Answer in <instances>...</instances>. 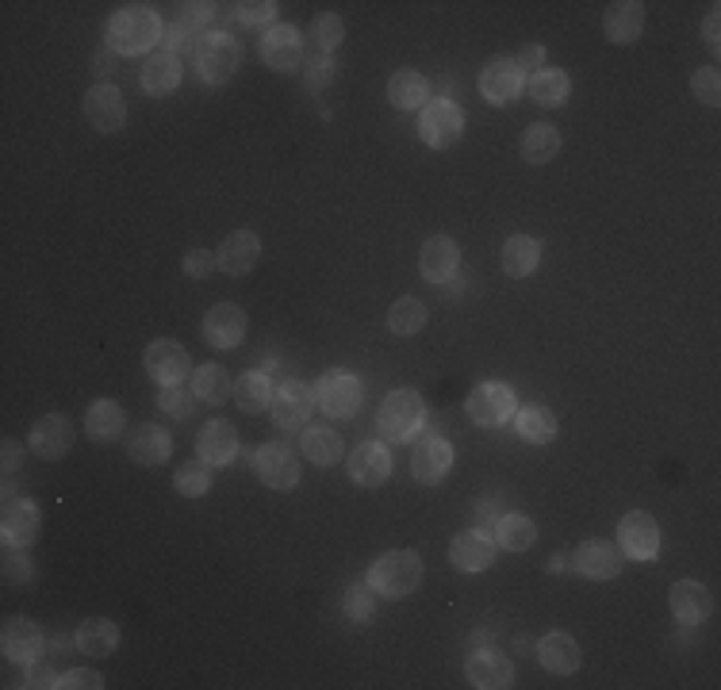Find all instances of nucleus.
Segmentation results:
<instances>
[{
  "label": "nucleus",
  "mask_w": 721,
  "mask_h": 690,
  "mask_svg": "<svg viewBox=\"0 0 721 690\" xmlns=\"http://www.w3.org/2000/svg\"><path fill=\"white\" fill-rule=\"evenodd\" d=\"M560 154V131L552 123H530L523 134V158L530 165H545Z\"/></svg>",
  "instance_id": "nucleus-41"
},
{
  "label": "nucleus",
  "mask_w": 721,
  "mask_h": 690,
  "mask_svg": "<svg viewBox=\"0 0 721 690\" xmlns=\"http://www.w3.org/2000/svg\"><path fill=\"white\" fill-rule=\"evenodd\" d=\"M515 388L510 384H499V380H487V384H476L469 396V403H464V411H469V419L476 422V427L484 430H495L503 427V422L515 419Z\"/></svg>",
  "instance_id": "nucleus-6"
},
{
  "label": "nucleus",
  "mask_w": 721,
  "mask_h": 690,
  "mask_svg": "<svg viewBox=\"0 0 721 690\" xmlns=\"http://www.w3.org/2000/svg\"><path fill=\"white\" fill-rule=\"evenodd\" d=\"M4 468H8V472L15 468V445H12V441L4 445Z\"/></svg>",
  "instance_id": "nucleus-61"
},
{
  "label": "nucleus",
  "mask_w": 721,
  "mask_h": 690,
  "mask_svg": "<svg viewBox=\"0 0 721 690\" xmlns=\"http://www.w3.org/2000/svg\"><path fill=\"white\" fill-rule=\"evenodd\" d=\"M388 100L396 104L399 111H422L430 104V82L419 69H399L388 82Z\"/></svg>",
  "instance_id": "nucleus-34"
},
{
  "label": "nucleus",
  "mask_w": 721,
  "mask_h": 690,
  "mask_svg": "<svg viewBox=\"0 0 721 690\" xmlns=\"http://www.w3.org/2000/svg\"><path fill=\"white\" fill-rule=\"evenodd\" d=\"M419 269L430 284H450L461 269V246L453 242L450 235H434L422 242V254H419Z\"/></svg>",
  "instance_id": "nucleus-22"
},
{
  "label": "nucleus",
  "mask_w": 721,
  "mask_h": 690,
  "mask_svg": "<svg viewBox=\"0 0 721 690\" xmlns=\"http://www.w3.org/2000/svg\"><path fill=\"white\" fill-rule=\"evenodd\" d=\"M173 453V438L165 427H154V422H142V427L131 430V438H127V456H131L134 464H165Z\"/></svg>",
  "instance_id": "nucleus-28"
},
{
  "label": "nucleus",
  "mask_w": 721,
  "mask_h": 690,
  "mask_svg": "<svg viewBox=\"0 0 721 690\" xmlns=\"http://www.w3.org/2000/svg\"><path fill=\"white\" fill-rule=\"evenodd\" d=\"M111 69H116V66H111V51H100V54H96V58H93V74L100 77V85H108Z\"/></svg>",
  "instance_id": "nucleus-58"
},
{
  "label": "nucleus",
  "mask_w": 721,
  "mask_h": 690,
  "mask_svg": "<svg viewBox=\"0 0 721 690\" xmlns=\"http://www.w3.org/2000/svg\"><path fill=\"white\" fill-rule=\"evenodd\" d=\"M77 648H82L85 656H96V660H104V656H116L119 648V625L108 622V617H89V622H82V629H77Z\"/></svg>",
  "instance_id": "nucleus-36"
},
{
  "label": "nucleus",
  "mask_w": 721,
  "mask_h": 690,
  "mask_svg": "<svg viewBox=\"0 0 721 690\" xmlns=\"http://www.w3.org/2000/svg\"><path fill=\"white\" fill-rule=\"evenodd\" d=\"M192 391L204 403H227L235 396V384H230V373L223 365H200L192 368Z\"/></svg>",
  "instance_id": "nucleus-39"
},
{
  "label": "nucleus",
  "mask_w": 721,
  "mask_h": 690,
  "mask_svg": "<svg viewBox=\"0 0 721 690\" xmlns=\"http://www.w3.org/2000/svg\"><path fill=\"white\" fill-rule=\"evenodd\" d=\"M342 610H346V617L357 625L373 622V587H368V583H354V587L342 595Z\"/></svg>",
  "instance_id": "nucleus-46"
},
{
  "label": "nucleus",
  "mask_w": 721,
  "mask_h": 690,
  "mask_svg": "<svg viewBox=\"0 0 721 690\" xmlns=\"http://www.w3.org/2000/svg\"><path fill=\"white\" fill-rule=\"evenodd\" d=\"M342 453H346V441H342L338 430L331 427H308L303 433V456H308L311 464H334L342 461Z\"/></svg>",
  "instance_id": "nucleus-40"
},
{
  "label": "nucleus",
  "mask_w": 721,
  "mask_h": 690,
  "mask_svg": "<svg viewBox=\"0 0 721 690\" xmlns=\"http://www.w3.org/2000/svg\"><path fill=\"white\" fill-rule=\"evenodd\" d=\"M480 645H484V648L492 645V633H472V637H469V648H480Z\"/></svg>",
  "instance_id": "nucleus-60"
},
{
  "label": "nucleus",
  "mask_w": 721,
  "mask_h": 690,
  "mask_svg": "<svg viewBox=\"0 0 721 690\" xmlns=\"http://www.w3.org/2000/svg\"><path fill=\"white\" fill-rule=\"evenodd\" d=\"M261 258V238L254 230H235V235L223 238V246L215 250V261L227 277H246V272L258 265Z\"/></svg>",
  "instance_id": "nucleus-27"
},
{
  "label": "nucleus",
  "mask_w": 721,
  "mask_h": 690,
  "mask_svg": "<svg viewBox=\"0 0 721 690\" xmlns=\"http://www.w3.org/2000/svg\"><path fill=\"white\" fill-rule=\"evenodd\" d=\"M258 54H261V62H266L269 69H277V74H292V69L303 62L300 28H292V23H272L266 35H261Z\"/></svg>",
  "instance_id": "nucleus-13"
},
{
  "label": "nucleus",
  "mask_w": 721,
  "mask_h": 690,
  "mask_svg": "<svg viewBox=\"0 0 721 690\" xmlns=\"http://www.w3.org/2000/svg\"><path fill=\"white\" fill-rule=\"evenodd\" d=\"M196 456L207 468H223L238 456V430L227 419H212L196 438Z\"/></svg>",
  "instance_id": "nucleus-24"
},
{
  "label": "nucleus",
  "mask_w": 721,
  "mask_h": 690,
  "mask_svg": "<svg viewBox=\"0 0 721 690\" xmlns=\"http://www.w3.org/2000/svg\"><path fill=\"white\" fill-rule=\"evenodd\" d=\"M360 399H365V384L357 380L349 368H326L315 384V407L331 419H349L357 414Z\"/></svg>",
  "instance_id": "nucleus-5"
},
{
  "label": "nucleus",
  "mask_w": 721,
  "mask_h": 690,
  "mask_svg": "<svg viewBox=\"0 0 721 690\" xmlns=\"http://www.w3.org/2000/svg\"><path fill=\"white\" fill-rule=\"evenodd\" d=\"M192 403H196V391L181 388V384H173V388H158V407H162L165 414H173V419H189Z\"/></svg>",
  "instance_id": "nucleus-47"
},
{
  "label": "nucleus",
  "mask_w": 721,
  "mask_h": 690,
  "mask_svg": "<svg viewBox=\"0 0 721 690\" xmlns=\"http://www.w3.org/2000/svg\"><path fill=\"white\" fill-rule=\"evenodd\" d=\"M499 261H503V272H507V277H515V280L530 277V272L541 265V242L530 235H510L499 250Z\"/></svg>",
  "instance_id": "nucleus-33"
},
{
  "label": "nucleus",
  "mask_w": 721,
  "mask_h": 690,
  "mask_svg": "<svg viewBox=\"0 0 721 690\" xmlns=\"http://www.w3.org/2000/svg\"><path fill=\"white\" fill-rule=\"evenodd\" d=\"M246 311L238 303H215L212 311L204 315V338L215 345V349H238L246 338Z\"/></svg>",
  "instance_id": "nucleus-20"
},
{
  "label": "nucleus",
  "mask_w": 721,
  "mask_h": 690,
  "mask_svg": "<svg viewBox=\"0 0 721 690\" xmlns=\"http://www.w3.org/2000/svg\"><path fill=\"white\" fill-rule=\"evenodd\" d=\"M196 43L200 39H192V28H184V23H173V28L162 31V51L170 54H196Z\"/></svg>",
  "instance_id": "nucleus-50"
},
{
  "label": "nucleus",
  "mask_w": 721,
  "mask_h": 690,
  "mask_svg": "<svg viewBox=\"0 0 721 690\" xmlns=\"http://www.w3.org/2000/svg\"><path fill=\"white\" fill-rule=\"evenodd\" d=\"M219 15V4H204V0H189V4H181V23L184 28H207V23Z\"/></svg>",
  "instance_id": "nucleus-52"
},
{
  "label": "nucleus",
  "mask_w": 721,
  "mask_h": 690,
  "mask_svg": "<svg viewBox=\"0 0 721 690\" xmlns=\"http://www.w3.org/2000/svg\"><path fill=\"white\" fill-rule=\"evenodd\" d=\"M173 487H177L184 499H200V495L212 492V468L196 456V461L181 464L177 476H173Z\"/></svg>",
  "instance_id": "nucleus-44"
},
{
  "label": "nucleus",
  "mask_w": 721,
  "mask_h": 690,
  "mask_svg": "<svg viewBox=\"0 0 721 690\" xmlns=\"http://www.w3.org/2000/svg\"><path fill=\"white\" fill-rule=\"evenodd\" d=\"M618 549L629 560H656V552H660V526H656V518L645 515V510H629L618 521Z\"/></svg>",
  "instance_id": "nucleus-15"
},
{
  "label": "nucleus",
  "mask_w": 721,
  "mask_h": 690,
  "mask_svg": "<svg viewBox=\"0 0 721 690\" xmlns=\"http://www.w3.org/2000/svg\"><path fill=\"white\" fill-rule=\"evenodd\" d=\"M104 687V676L93 668H74L58 679V690H100Z\"/></svg>",
  "instance_id": "nucleus-53"
},
{
  "label": "nucleus",
  "mask_w": 721,
  "mask_h": 690,
  "mask_svg": "<svg viewBox=\"0 0 721 690\" xmlns=\"http://www.w3.org/2000/svg\"><path fill=\"white\" fill-rule=\"evenodd\" d=\"M464 676H469V683L476 690H507L515 687V664L503 653H495L492 645L472 648L469 664H464Z\"/></svg>",
  "instance_id": "nucleus-17"
},
{
  "label": "nucleus",
  "mask_w": 721,
  "mask_h": 690,
  "mask_svg": "<svg viewBox=\"0 0 721 690\" xmlns=\"http://www.w3.org/2000/svg\"><path fill=\"white\" fill-rule=\"evenodd\" d=\"M538 660L545 671H552V676H572L575 668H580V645H575L572 633L557 629V633H545L538 640Z\"/></svg>",
  "instance_id": "nucleus-29"
},
{
  "label": "nucleus",
  "mask_w": 721,
  "mask_h": 690,
  "mask_svg": "<svg viewBox=\"0 0 721 690\" xmlns=\"http://www.w3.org/2000/svg\"><path fill=\"white\" fill-rule=\"evenodd\" d=\"M85 119H89V127L96 134H116L123 131L127 123V100L123 93H119L116 85H100L96 82L89 93H85Z\"/></svg>",
  "instance_id": "nucleus-11"
},
{
  "label": "nucleus",
  "mask_w": 721,
  "mask_h": 690,
  "mask_svg": "<svg viewBox=\"0 0 721 690\" xmlns=\"http://www.w3.org/2000/svg\"><path fill=\"white\" fill-rule=\"evenodd\" d=\"M254 476L266 487H272V492H292V487L300 484V456L288 445H280V441L261 445L258 453H254Z\"/></svg>",
  "instance_id": "nucleus-9"
},
{
  "label": "nucleus",
  "mask_w": 721,
  "mask_h": 690,
  "mask_svg": "<svg viewBox=\"0 0 721 690\" xmlns=\"http://www.w3.org/2000/svg\"><path fill=\"white\" fill-rule=\"evenodd\" d=\"M575 572H583L588 580H614L622 572V549L603 537H591L575 549Z\"/></svg>",
  "instance_id": "nucleus-25"
},
{
  "label": "nucleus",
  "mask_w": 721,
  "mask_h": 690,
  "mask_svg": "<svg viewBox=\"0 0 721 690\" xmlns=\"http://www.w3.org/2000/svg\"><path fill=\"white\" fill-rule=\"evenodd\" d=\"M526 93H530L534 104H541V108H560V104L568 100V93H572V82H568L564 69H538V74L526 82Z\"/></svg>",
  "instance_id": "nucleus-38"
},
{
  "label": "nucleus",
  "mask_w": 721,
  "mask_h": 690,
  "mask_svg": "<svg viewBox=\"0 0 721 690\" xmlns=\"http://www.w3.org/2000/svg\"><path fill=\"white\" fill-rule=\"evenodd\" d=\"M69 445H74V427H69L66 414H43L28 433V449L39 461H62Z\"/></svg>",
  "instance_id": "nucleus-18"
},
{
  "label": "nucleus",
  "mask_w": 721,
  "mask_h": 690,
  "mask_svg": "<svg viewBox=\"0 0 721 690\" xmlns=\"http://www.w3.org/2000/svg\"><path fill=\"white\" fill-rule=\"evenodd\" d=\"M4 580L8 583H28L31 580V564H28V557H23V549L12 552V545H8V552H4Z\"/></svg>",
  "instance_id": "nucleus-54"
},
{
  "label": "nucleus",
  "mask_w": 721,
  "mask_h": 690,
  "mask_svg": "<svg viewBox=\"0 0 721 690\" xmlns=\"http://www.w3.org/2000/svg\"><path fill=\"white\" fill-rule=\"evenodd\" d=\"M311 39H315L319 51L331 58V54L342 46V39H346V23H342V15H334V12L315 15V20H311Z\"/></svg>",
  "instance_id": "nucleus-45"
},
{
  "label": "nucleus",
  "mask_w": 721,
  "mask_h": 690,
  "mask_svg": "<svg viewBox=\"0 0 721 690\" xmlns=\"http://www.w3.org/2000/svg\"><path fill=\"white\" fill-rule=\"evenodd\" d=\"M162 15L154 12L150 4H123L116 15L108 20L104 28V39H108V51L111 54H147L150 46L162 43Z\"/></svg>",
  "instance_id": "nucleus-1"
},
{
  "label": "nucleus",
  "mask_w": 721,
  "mask_h": 690,
  "mask_svg": "<svg viewBox=\"0 0 721 690\" xmlns=\"http://www.w3.org/2000/svg\"><path fill=\"white\" fill-rule=\"evenodd\" d=\"M58 679L62 676H54L51 664L35 660V664H28V683H23V687H58Z\"/></svg>",
  "instance_id": "nucleus-55"
},
{
  "label": "nucleus",
  "mask_w": 721,
  "mask_h": 690,
  "mask_svg": "<svg viewBox=\"0 0 721 690\" xmlns=\"http://www.w3.org/2000/svg\"><path fill=\"white\" fill-rule=\"evenodd\" d=\"M453 445L445 438H438V433H430V438H422L419 445H415L411 453V476L419 479V484L434 487L442 484L445 476L453 472Z\"/></svg>",
  "instance_id": "nucleus-16"
},
{
  "label": "nucleus",
  "mask_w": 721,
  "mask_h": 690,
  "mask_svg": "<svg viewBox=\"0 0 721 690\" xmlns=\"http://www.w3.org/2000/svg\"><path fill=\"white\" fill-rule=\"evenodd\" d=\"M39 529H43V515H39L35 503L8 492L4 515H0V537H4V545H12V549H28V545H35Z\"/></svg>",
  "instance_id": "nucleus-14"
},
{
  "label": "nucleus",
  "mask_w": 721,
  "mask_h": 690,
  "mask_svg": "<svg viewBox=\"0 0 721 690\" xmlns=\"http://www.w3.org/2000/svg\"><path fill=\"white\" fill-rule=\"evenodd\" d=\"M668 606H671V617L684 625H702L714 614V599H710V591L702 587L699 580H679L668 595Z\"/></svg>",
  "instance_id": "nucleus-26"
},
{
  "label": "nucleus",
  "mask_w": 721,
  "mask_h": 690,
  "mask_svg": "<svg viewBox=\"0 0 721 690\" xmlns=\"http://www.w3.org/2000/svg\"><path fill=\"white\" fill-rule=\"evenodd\" d=\"M526 88V74L518 69L515 58H492L484 69H480V93L492 108H507L510 100H518Z\"/></svg>",
  "instance_id": "nucleus-10"
},
{
  "label": "nucleus",
  "mask_w": 721,
  "mask_h": 690,
  "mask_svg": "<svg viewBox=\"0 0 721 690\" xmlns=\"http://www.w3.org/2000/svg\"><path fill=\"white\" fill-rule=\"evenodd\" d=\"M641 28H645V4H641V0H618V4L606 8L603 31L611 43H618V46L637 43Z\"/></svg>",
  "instance_id": "nucleus-31"
},
{
  "label": "nucleus",
  "mask_w": 721,
  "mask_h": 690,
  "mask_svg": "<svg viewBox=\"0 0 721 690\" xmlns=\"http://www.w3.org/2000/svg\"><path fill=\"white\" fill-rule=\"evenodd\" d=\"M331 77H334V58H326V54H323V58H319L315 66H311L308 85H311V88H323L326 82H331Z\"/></svg>",
  "instance_id": "nucleus-57"
},
{
  "label": "nucleus",
  "mask_w": 721,
  "mask_h": 690,
  "mask_svg": "<svg viewBox=\"0 0 721 690\" xmlns=\"http://www.w3.org/2000/svg\"><path fill=\"white\" fill-rule=\"evenodd\" d=\"M139 85H142V93H147V96H170V93H177V85H181V58H177V54H170V51L147 54V66H142V74H139Z\"/></svg>",
  "instance_id": "nucleus-30"
},
{
  "label": "nucleus",
  "mask_w": 721,
  "mask_h": 690,
  "mask_svg": "<svg viewBox=\"0 0 721 690\" xmlns=\"http://www.w3.org/2000/svg\"><path fill=\"white\" fill-rule=\"evenodd\" d=\"M718 23H721V15H718V12H710V15H707V23H702V35H707L710 51H721V39H718Z\"/></svg>",
  "instance_id": "nucleus-59"
},
{
  "label": "nucleus",
  "mask_w": 721,
  "mask_h": 690,
  "mask_svg": "<svg viewBox=\"0 0 721 690\" xmlns=\"http://www.w3.org/2000/svg\"><path fill=\"white\" fill-rule=\"evenodd\" d=\"M427 308H422V300H415V295H399L396 303H391L388 311V331L399 334V338H415V334L427 326Z\"/></svg>",
  "instance_id": "nucleus-43"
},
{
  "label": "nucleus",
  "mask_w": 721,
  "mask_h": 690,
  "mask_svg": "<svg viewBox=\"0 0 721 690\" xmlns=\"http://www.w3.org/2000/svg\"><path fill=\"white\" fill-rule=\"evenodd\" d=\"M427 427V403L415 388H396L384 396L380 414H376V430L380 438H388L391 445H407L415 441Z\"/></svg>",
  "instance_id": "nucleus-2"
},
{
  "label": "nucleus",
  "mask_w": 721,
  "mask_h": 690,
  "mask_svg": "<svg viewBox=\"0 0 721 690\" xmlns=\"http://www.w3.org/2000/svg\"><path fill=\"white\" fill-rule=\"evenodd\" d=\"M43 645H46V637H43V629H39L31 617H8L4 622V633H0V648H4V656L12 664H35L39 656H43Z\"/></svg>",
  "instance_id": "nucleus-19"
},
{
  "label": "nucleus",
  "mask_w": 721,
  "mask_h": 690,
  "mask_svg": "<svg viewBox=\"0 0 721 690\" xmlns=\"http://www.w3.org/2000/svg\"><path fill=\"white\" fill-rule=\"evenodd\" d=\"M518 69H534V74H538V69H545V46H523V51H518Z\"/></svg>",
  "instance_id": "nucleus-56"
},
{
  "label": "nucleus",
  "mask_w": 721,
  "mask_h": 690,
  "mask_svg": "<svg viewBox=\"0 0 721 690\" xmlns=\"http://www.w3.org/2000/svg\"><path fill=\"white\" fill-rule=\"evenodd\" d=\"M219 269V261H215V250H189L184 254V277H192V280H204V277H212V272Z\"/></svg>",
  "instance_id": "nucleus-51"
},
{
  "label": "nucleus",
  "mask_w": 721,
  "mask_h": 690,
  "mask_svg": "<svg viewBox=\"0 0 721 690\" xmlns=\"http://www.w3.org/2000/svg\"><path fill=\"white\" fill-rule=\"evenodd\" d=\"M147 376L158 384V388H173V384H184V376H192V357L181 342L173 338H158L147 345Z\"/></svg>",
  "instance_id": "nucleus-8"
},
{
  "label": "nucleus",
  "mask_w": 721,
  "mask_h": 690,
  "mask_svg": "<svg viewBox=\"0 0 721 690\" xmlns=\"http://www.w3.org/2000/svg\"><path fill=\"white\" fill-rule=\"evenodd\" d=\"M515 430H518V438L530 441V445H549V441L557 438V414L545 403H526V407H518V414H515Z\"/></svg>",
  "instance_id": "nucleus-37"
},
{
  "label": "nucleus",
  "mask_w": 721,
  "mask_h": 690,
  "mask_svg": "<svg viewBox=\"0 0 721 690\" xmlns=\"http://www.w3.org/2000/svg\"><path fill=\"white\" fill-rule=\"evenodd\" d=\"M391 468H396V464H391L388 445H380V441H365V445H357L354 453H349V479L360 487L388 484Z\"/></svg>",
  "instance_id": "nucleus-23"
},
{
  "label": "nucleus",
  "mask_w": 721,
  "mask_h": 690,
  "mask_svg": "<svg viewBox=\"0 0 721 690\" xmlns=\"http://www.w3.org/2000/svg\"><path fill=\"white\" fill-rule=\"evenodd\" d=\"M691 93L699 96L702 104H710V108H714V104H721V74H718L714 66L695 69V74H691Z\"/></svg>",
  "instance_id": "nucleus-49"
},
{
  "label": "nucleus",
  "mask_w": 721,
  "mask_h": 690,
  "mask_svg": "<svg viewBox=\"0 0 721 690\" xmlns=\"http://www.w3.org/2000/svg\"><path fill=\"white\" fill-rule=\"evenodd\" d=\"M235 20L246 23V28H272V20H277V4L272 0H246V4L235 8Z\"/></svg>",
  "instance_id": "nucleus-48"
},
{
  "label": "nucleus",
  "mask_w": 721,
  "mask_h": 690,
  "mask_svg": "<svg viewBox=\"0 0 721 690\" xmlns=\"http://www.w3.org/2000/svg\"><path fill=\"white\" fill-rule=\"evenodd\" d=\"M123 430H127V414L116 399H96L89 411H85V433L93 441H100V445L123 438Z\"/></svg>",
  "instance_id": "nucleus-32"
},
{
  "label": "nucleus",
  "mask_w": 721,
  "mask_h": 690,
  "mask_svg": "<svg viewBox=\"0 0 721 690\" xmlns=\"http://www.w3.org/2000/svg\"><path fill=\"white\" fill-rule=\"evenodd\" d=\"M196 69L204 85H227L243 66V43L230 31H204L196 43Z\"/></svg>",
  "instance_id": "nucleus-4"
},
{
  "label": "nucleus",
  "mask_w": 721,
  "mask_h": 690,
  "mask_svg": "<svg viewBox=\"0 0 721 690\" xmlns=\"http://www.w3.org/2000/svg\"><path fill=\"white\" fill-rule=\"evenodd\" d=\"M492 533H495V545L507 552H526V549H534V541H538V526H534V518L518 515V510L495 518Z\"/></svg>",
  "instance_id": "nucleus-35"
},
{
  "label": "nucleus",
  "mask_w": 721,
  "mask_h": 690,
  "mask_svg": "<svg viewBox=\"0 0 721 690\" xmlns=\"http://www.w3.org/2000/svg\"><path fill=\"white\" fill-rule=\"evenodd\" d=\"M464 134V111L456 108L450 96H438L422 108L419 116V139L427 142L430 150H450L461 142Z\"/></svg>",
  "instance_id": "nucleus-7"
},
{
  "label": "nucleus",
  "mask_w": 721,
  "mask_h": 690,
  "mask_svg": "<svg viewBox=\"0 0 721 690\" xmlns=\"http://www.w3.org/2000/svg\"><path fill=\"white\" fill-rule=\"evenodd\" d=\"M272 422H277L280 430H300L308 427L311 411H315V388H308V384L300 380H284L277 391H272Z\"/></svg>",
  "instance_id": "nucleus-12"
},
{
  "label": "nucleus",
  "mask_w": 721,
  "mask_h": 690,
  "mask_svg": "<svg viewBox=\"0 0 721 690\" xmlns=\"http://www.w3.org/2000/svg\"><path fill=\"white\" fill-rule=\"evenodd\" d=\"M450 560H453L456 572H464V575L487 572V568L495 564V541L484 533V529H464V533L453 537Z\"/></svg>",
  "instance_id": "nucleus-21"
},
{
  "label": "nucleus",
  "mask_w": 721,
  "mask_h": 690,
  "mask_svg": "<svg viewBox=\"0 0 721 690\" xmlns=\"http://www.w3.org/2000/svg\"><path fill=\"white\" fill-rule=\"evenodd\" d=\"M235 403L243 407L246 414L269 411V403H272L269 373H246V376H238V384H235Z\"/></svg>",
  "instance_id": "nucleus-42"
},
{
  "label": "nucleus",
  "mask_w": 721,
  "mask_h": 690,
  "mask_svg": "<svg viewBox=\"0 0 721 690\" xmlns=\"http://www.w3.org/2000/svg\"><path fill=\"white\" fill-rule=\"evenodd\" d=\"M422 583V557L415 549H391L373 560L368 568V587L384 599H407Z\"/></svg>",
  "instance_id": "nucleus-3"
}]
</instances>
